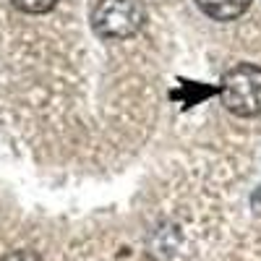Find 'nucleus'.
I'll return each mask as SVG.
<instances>
[{
  "label": "nucleus",
  "mask_w": 261,
  "mask_h": 261,
  "mask_svg": "<svg viewBox=\"0 0 261 261\" xmlns=\"http://www.w3.org/2000/svg\"><path fill=\"white\" fill-rule=\"evenodd\" d=\"M196 6L214 21H235L251 8V0H196Z\"/></svg>",
  "instance_id": "7ed1b4c3"
},
{
  "label": "nucleus",
  "mask_w": 261,
  "mask_h": 261,
  "mask_svg": "<svg viewBox=\"0 0 261 261\" xmlns=\"http://www.w3.org/2000/svg\"><path fill=\"white\" fill-rule=\"evenodd\" d=\"M253 209H256V212H261V191L253 196Z\"/></svg>",
  "instance_id": "423d86ee"
},
{
  "label": "nucleus",
  "mask_w": 261,
  "mask_h": 261,
  "mask_svg": "<svg viewBox=\"0 0 261 261\" xmlns=\"http://www.w3.org/2000/svg\"><path fill=\"white\" fill-rule=\"evenodd\" d=\"M144 21L141 0H99L92 11V29L102 39H128L141 32Z\"/></svg>",
  "instance_id": "f03ea898"
},
{
  "label": "nucleus",
  "mask_w": 261,
  "mask_h": 261,
  "mask_svg": "<svg viewBox=\"0 0 261 261\" xmlns=\"http://www.w3.org/2000/svg\"><path fill=\"white\" fill-rule=\"evenodd\" d=\"M11 3H13L18 11L37 16V13H47V11H53L58 0H11Z\"/></svg>",
  "instance_id": "20e7f679"
},
{
  "label": "nucleus",
  "mask_w": 261,
  "mask_h": 261,
  "mask_svg": "<svg viewBox=\"0 0 261 261\" xmlns=\"http://www.w3.org/2000/svg\"><path fill=\"white\" fill-rule=\"evenodd\" d=\"M3 261H42V256L34 251H11L8 256H3Z\"/></svg>",
  "instance_id": "39448f33"
},
{
  "label": "nucleus",
  "mask_w": 261,
  "mask_h": 261,
  "mask_svg": "<svg viewBox=\"0 0 261 261\" xmlns=\"http://www.w3.org/2000/svg\"><path fill=\"white\" fill-rule=\"evenodd\" d=\"M220 99L238 118L261 113V68L253 63H238L220 81Z\"/></svg>",
  "instance_id": "f257e3e1"
}]
</instances>
